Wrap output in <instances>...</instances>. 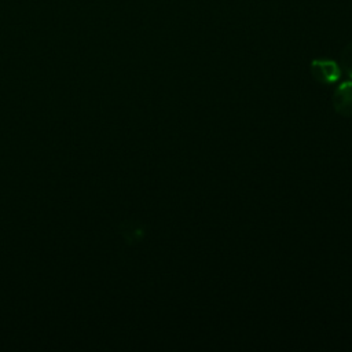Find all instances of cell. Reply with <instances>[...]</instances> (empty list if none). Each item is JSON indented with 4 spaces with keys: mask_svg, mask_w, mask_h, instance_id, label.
Listing matches in <instances>:
<instances>
[{
    "mask_svg": "<svg viewBox=\"0 0 352 352\" xmlns=\"http://www.w3.org/2000/svg\"><path fill=\"white\" fill-rule=\"evenodd\" d=\"M311 74L320 84H333L341 76L340 65L333 59H314L311 62Z\"/></svg>",
    "mask_w": 352,
    "mask_h": 352,
    "instance_id": "1",
    "label": "cell"
},
{
    "mask_svg": "<svg viewBox=\"0 0 352 352\" xmlns=\"http://www.w3.org/2000/svg\"><path fill=\"white\" fill-rule=\"evenodd\" d=\"M333 109L344 117H352V81L342 82L334 91Z\"/></svg>",
    "mask_w": 352,
    "mask_h": 352,
    "instance_id": "2",
    "label": "cell"
},
{
    "mask_svg": "<svg viewBox=\"0 0 352 352\" xmlns=\"http://www.w3.org/2000/svg\"><path fill=\"white\" fill-rule=\"evenodd\" d=\"M340 67L352 80V44L345 47L340 56Z\"/></svg>",
    "mask_w": 352,
    "mask_h": 352,
    "instance_id": "3",
    "label": "cell"
}]
</instances>
